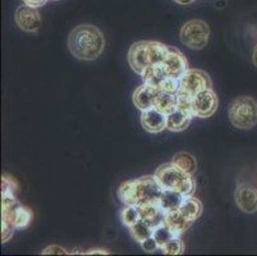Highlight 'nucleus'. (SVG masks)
<instances>
[{
    "label": "nucleus",
    "mask_w": 257,
    "mask_h": 256,
    "mask_svg": "<svg viewBox=\"0 0 257 256\" xmlns=\"http://www.w3.org/2000/svg\"><path fill=\"white\" fill-rule=\"evenodd\" d=\"M160 93V88L144 82V83H142L140 88H137L136 90H135V93H133V104L136 105V108H139L141 112L151 109V108H155L156 100H158Z\"/></svg>",
    "instance_id": "obj_12"
},
{
    "label": "nucleus",
    "mask_w": 257,
    "mask_h": 256,
    "mask_svg": "<svg viewBox=\"0 0 257 256\" xmlns=\"http://www.w3.org/2000/svg\"><path fill=\"white\" fill-rule=\"evenodd\" d=\"M172 163L175 164L177 166L184 170L188 175L193 176L196 172H197V160L193 156L192 154H189V152L186 151H181L177 152V154L173 156Z\"/></svg>",
    "instance_id": "obj_20"
},
{
    "label": "nucleus",
    "mask_w": 257,
    "mask_h": 256,
    "mask_svg": "<svg viewBox=\"0 0 257 256\" xmlns=\"http://www.w3.org/2000/svg\"><path fill=\"white\" fill-rule=\"evenodd\" d=\"M235 203L238 208L247 214H253L257 211V189L256 187L242 183L235 190Z\"/></svg>",
    "instance_id": "obj_13"
},
{
    "label": "nucleus",
    "mask_w": 257,
    "mask_h": 256,
    "mask_svg": "<svg viewBox=\"0 0 257 256\" xmlns=\"http://www.w3.org/2000/svg\"><path fill=\"white\" fill-rule=\"evenodd\" d=\"M15 229L16 227L12 224V223L2 219V241H3V242L9 241V238L13 236V233H15Z\"/></svg>",
    "instance_id": "obj_28"
},
{
    "label": "nucleus",
    "mask_w": 257,
    "mask_h": 256,
    "mask_svg": "<svg viewBox=\"0 0 257 256\" xmlns=\"http://www.w3.org/2000/svg\"><path fill=\"white\" fill-rule=\"evenodd\" d=\"M153 236H154V238L156 239V242H158L159 248L163 247V246H164L168 241H170L173 237H175L174 234H173V232L169 229V227H168L165 223H161V224H159L158 227H155V228H154Z\"/></svg>",
    "instance_id": "obj_25"
},
{
    "label": "nucleus",
    "mask_w": 257,
    "mask_h": 256,
    "mask_svg": "<svg viewBox=\"0 0 257 256\" xmlns=\"http://www.w3.org/2000/svg\"><path fill=\"white\" fill-rule=\"evenodd\" d=\"M155 178L163 190L178 191L183 195H193L196 190V182L193 176L182 170L173 163L163 164L155 172Z\"/></svg>",
    "instance_id": "obj_4"
},
{
    "label": "nucleus",
    "mask_w": 257,
    "mask_h": 256,
    "mask_svg": "<svg viewBox=\"0 0 257 256\" xmlns=\"http://www.w3.org/2000/svg\"><path fill=\"white\" fill-rule=\"evenodd\" d=\"M140 214H141V219L146 222L147 224H150L153 228L158 227L159 224L164 223L165 213L163 209L160 208L158 203L156 204H146V205L139 206Z\"/></svg>",
    "instance_id": "obj_17"
},
{
    "label": "nucleus",
    "mask_w": 257,
    "mask_h": 256,
    "mask_svg": "<svg viewBox=\"0 0 257 256\" xmlns=\"http://www.w3.org/2000/svg\"><path fill=\"white\" fill-rule=\"evenodd\" d=\"M55 2H57V0H55Z\"/></svg>",
    "instance_id": "obj_35"
},
{
    "label": "nucleus",
    "mask_w": 257,
    "mask_h": 256,
    "mask_svg": "<svg viewBox=\"0 0 257 256\" xmlns=\"http://www.w3.org/2000/svg\"><path fill=\"white\" fill-rule=\"evenodd\" d=\"M16 23L26 32H36L41 27V16L37 8L31 6H21L16 11Z\"/></svg>",
    "instance_id": "obj_11"
},
{
    "label": "nucleus",
    "mask_w": 257,
    "mask_h": 256,
    "mask_svg": "<svg viewBox=\"0 0 257 256\" xmlns=\"http://www.w3.org/2000/svg\"><path fill=\"white\" fill-rule=\"evenodd\" d=\"M165 224L169 227L170 231L173 232L174 236L181 237L187 229L192 225L193 222H191L189 219H187L183 214H182L179 210L175 211H169L165 214V219H164Z\"/></svg>",
    "instance_id": "obj_16"
},
{
    "label": "nucleus",
    "mask_w": 257,
    "mask_h": 256,
    "mask_svg": "<svg viewBox=\"0 0 257 256\" xmlns=\"http://www.w3.org/2000/svg\"><path fill=\"white\" fill-rule=\"evenodd\" d=\"M23 3L27 4V6L35 7V8H39V7H43L44 4L48 3V0H22Z\"/></svg>",
    "instance_id": "obj_31"
},
{
    "label": "nucleus",
    "mask_w": 257,
    "mask_h": 256,
    "mask_svg": "<svg viewBox=\"0 0 257 256\" xmlns=\"http://www.w3.org/2000/svg\"><path fill=\"white\" fill-rule=\"evenodd\" d=\"M174 2H175V3L181 4V6H188V4L193 3L195 0H174Z\"/></svg>",
    "instance_id": "obj_32"
},
{
    "label": "nucleus",
    "mask_w": 257,
    "mask_h": 256,
    "mask_svg": "<svg viewBox=\"0 0 257 256\" xmlns=\"http://www.w3.org/2000/svg\"><path fill=\"white\" fill-rule=\"evenodd\" d=\"M252 60H253L254 67H257V45H256V48H254V50H253V55H252Z\"/></svg>",
    "instance_id": "obj_34"
},
{
    "label": "nucleus",
    "mask_w": 257,
    "mask_h": 256,
    "mask_svg": "<svg viewBox=\"0 0 257 256\" xmlns=\"http://www.w3.org/2000/svg\"><path fill=\"white\" fill-rule=\"evenodd\" d=\"M161 91L170 94H177L179 90V78H174V77H165V79L161 82L159 86Z\"/></svg>",
    "instance_id": "obj_27"
},
{
    "label": "nucleus",
    "mask_w": 257,
    "mask_h": 256,
    "mask_svg": "<svg viewBox=\"0 0 257 256\" xmlns=\"http://www.w3.org/2000/svg\"><path fill=\"white\" fill-rule=\"evenodd\" d=\"M179 211L187 219H189L191 222H195L202 214V204L196 197H193L192 195H186L183 203L179 208Z\"/></svg>",
    "instance_id": "obj_19"
},
{
    "label": "nucleus",
    "mask_w": 257,
    "mask_h": 256,
    "mask_svg": "<svg viewBox=\"0 0 257 256\" xmlns=\"http://www.w3.org/2000/svg\"><path fill=\"white\" fill-rule=\"evenodd\" d=\"M163 191L164 190L159 185L155 176H144L121 183L118 190V197L124 205L142 206L159 203Z\"/></svg>",
    "instance_id": "obj_2"
},
{
    "label": "nucleus",
    "mask_w": 257,
    "mask_h": 256,
    "mask_svg": "<svg viewBox=\"0 0 257 256\" xmlns=\"http://www.w3.org/2000/svg\"><path fill=\"white\" fill-rule=\"evenodd\" d=\"M141 126L149 133H160L167 130V114L156 108L144 110L141 114Z\"/></svg>",
    "instance_id": "obj_14"
},
{
    "label": "nucleus",
    "mask_w": 257,
    "mask_h": 256,
    "mask_svg": "<svg viewBox=\"0 0 257 256\" xmlns=\"http://www.w3.org/2000/svg\"><path fill=\"white\" fill-rule=\"evenodd\" d=\"M161 67L168 77H174V78H181L182 74L189 69L184 54L173 46H169L164 60L161 62Z\"/></svg>",
    "instance_id": "obj_10"
},
{
    "label": "nucleus",
    "mask_w": 257,
    "mask_h": 256,
    "mask_svg": "<svg viewBox=\"0 0 257 256\" xmlns=\"http://www.w3.org/2000/svg\"><path fill=\"white\" fill-rule=\"evenodd\" d=\"M179 37L183 45L195 50H201L209 42L210 27L204 21L191 20L182 26Z\"/></svg>",
    "instance_id": "obj_8"
},
{
    "label": "nucleus",
    "mask_w": 257,
    "mask_h": 256,
    "mask_svg": "<svg viewBox=\"0 0 257 256\" xmlns=\"http://www.w3.org/2000/svg\"><path fill=\"white\" fill-rule=\"evenodd\" d=\"M169 46L153 40H142L135 42L128 51V63L133 72L141 74L146 68L161 64L167 55Z\"/></svg>",
    "instance_id": "obj_3"
},
{
    "label": "nucleus",
    "mask_w": 257,
    "mask_h": 256,
    "mask_svg": "<svg viewBox=\"0 0 257 256\" xmlns=\"http://www.w3.org/2000/svg\"><path fill=\"white\" fill-rule=\"evenodd\" d=\"M211 89V79L206 72L201 69H188L179 78V90L177 96L192 100L198 93Z\"/></svg>",
    "instance_id": "obj_7"
},
{
    "label": "nucleus",
    "mask_w": 257,
    "mask_h": 256,
    "mask_svg": "<svg viewBox=\"0 0 257 256\" xmlns=\"http://www.w3.org/2000/svg\"><path fill=\"white\" fill-rule=\"evenodd\" d=\"M120 220L125 227H132L133 224H136L139 220H141V214H140L139 206L133 205H125V208L121 210L120 213Z\"/></svg>",
    "instance_id": "obj_24"
},
{
    "label": "nucleus",
    "mask_w": 257,
    "mask_h": 256,
    "mask_svg": "<svg viewBox=\"0 0 257 256\" xmlns=\"http://www.w3.org/2000/svg\"><path fill=\"white\" fill-rule=\"evenodd\" d=\"M131 236L135 241H137L139 243H141L142 241H145L146 238L153 236L154 228L150 224H147L144 220H139L136 224H133L132 227H130Z\"/></svg>",
    "instance_id": "obj_23"
},
{
    "label": "nucleus",
    "mask_w": 257,
    "mask_h": 256,
    "mask_svg": "<svg viewBox=\"0 0 257 256\" xmlns=\"http://www.w3.org/2000/svg\"><path fill=\"white\" fill-rule=\"evenodd\" d=\"M155 108L168 116V114H170V113L174 112L178 108V96H177V94L161 91L158 100H156Z\"/></svg>",
    "instance_id": "obj_21"
},
{
    "label": "nucleus",
    "mask_w": 257,
    "mask_h": 256,
    "mask_svg": "<svg viewBox=\"0 0 257 256\" xmlns=\"http://www.w3.org/2000/svg\"><path fill=\"white\" fill-rule=\"evenodd\" d=\"M51 253H60V255H64V253H67V251L58 245H51L43 250V255H51Z\"/></svg>",
    "instance_id": "obj_30"
},
{
    "label": "nucleus",
    "mask_w": 257,
    "mask_h": 256,
    "mask_svg": "<svg viewBox=\"0 0 257 256\" xmlns=\"http://www.w3.org/2000/svg\"><path fill=\"white\" fill-rule=\"evenodd\" d=\"M85 253L86 255H91V253H102V255H104V253H109V252H107L106 250H90Z\"/></svg>",
    "instance_id": "obj_33"
},
{
    "label": "nucleus",
    "mask_w": 257,
    "mask_h": 256,
    "mask_svg": "<svg viewBox=\"0 0 257 256\" xmlns=\"http://www.w3.org/2000/svg\"><path fill=\"white\" fill-rule=\"evenodd\" d=\"M218 105V96L212 89H206V90L201 91L192 99L193 118H210L216 112Z\"/></svg>",
    "instance_id": "obj_9"
},
{
    "label": "nucleus",
    "mask_w": 257,
    "mask_h": 256,
    "mask_svg": "<svg viewBox=\"0 0 257 256\" xmlns=\"http://www.w3.org/2000/svg\"><path fill=\"white\" fill-rule=\"evenodd\" d=\"M192 118L193 116L191 113L177 108L174 112L167 116V130L172 131V132H182L188 128Z\"/></svg>",
    "instance_id": "obj_15"
},
{
    "label": "nucleus",
    "mask_w": 257,
    "mask_h": 256,
    "mask_svg": "<svg viewBox=\"0 0 257 256\" xmlns=\"http://www.w3.org/2000/svg\"><path fill=\"white\" fill-rule=\"evenodd\" d=\"M165 255H181L184 251V243L181 237L175 236L160 248Z\"/></svg>",
    "instance_id": "obj_26"
},
{
    "label": "nucleus",
    "mask_w": 257,
    "mask_h": 256,
    "mask_svg": "<svg viewBox=\"0 0 257 256\" xmlns=\"http://www.w3.org/2000/svg\"><path fill=\"white\" fill-rule=\"evenodd\" d=\"M68 49L79 60H95L105 49V36L100 28L92 25H79L68 36Z\"/></svg>",
    "instance_id": "obj_1"
},
{
    "label": "nucleus",
    "mask_w": 257,
    "mask_h": 256,
    "mask_svg": "<svg viewBox=\"0 0 257 256\" xmlns=\"http://www.w3.org/2000/svg\"><path fill=\"white\" fill-rule=\"evenodd\" d=\"M184 196L186 195L181 194L178 191H172V190H164L163 194H161L160 199H159V205L165 213H169V211H175L179 210L182 203L184 200Z\"/></svg>",
    "instance_id": "obj_18"
},
{
    "label": "nucleus",
    "mask_w": 257,
    "mask_h": 256,
    "mask_svg": "<svg viewBox=\"0 0 257 256\" xmlns=\"http://www.w3.org/2000/svg\"><path fill=\"white\" fill-rule=\"evenodd\" d=\"M229 121L235 128L251 130L257 124V102L251 96H239L229 107Z\"/></svg>",
    "instance_id": "obj_5"
},
{
    "label": "nucleus",
    "mask_w": 257,
    "mask_h": 256,
    "mask_svg": "<svg viewBox=\"0 0 257 256\" xmlns=\"http://www.w3.org/2000/svg\"><path fill=\"white\" fill-rule=\"evenodd\" d=\"M140 245H141L142 250L146 251V252H155L156 250H160L158 242H156V239L154 238V236L149 237V238H146L145 241H142Z\"/></svg>",
    "instance_id": "obj_29"
},
{
    "label": "nucleus",
    "mask_w": 257,
    "mask_h": 256,
    "mask_svg": "<svg viewBox=\"0 0 257 256\" xmlns=\"http://www.w3.org/2000/svg\"><path fill=\"white\" fill-rule=\"evenodd\" d=\"M140 76L142 77L144 82L154 84V86H158V88L161 84V82L164 81L165 77H168L167 74H165L163 67H161V64H155L146 68Z\"/></svg>",
    "instance_id": "obj_22"
},
{
    "label": "nucleus",
    "mask_w": 257,
    "mask_h": 256,
    "mask_svg": "<svg viewBox=\"0 0 257 256\" xmlns=\"http://www.w3.org/2000/svg\"><path fill=\"white\" fill-rule=\"evenodd\" d=\"M31 218L32 213L18 203L15 192L2 191V219L12 223L16 228H26Z\"/></svg>",
    "instance_id": "obj_6"
}]
</instances>
